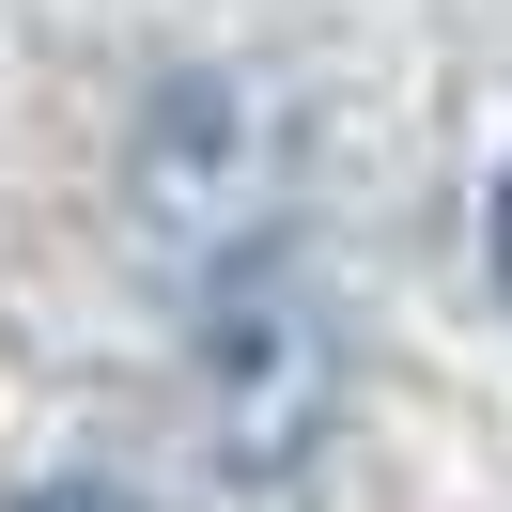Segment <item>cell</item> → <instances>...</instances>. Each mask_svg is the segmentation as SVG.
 I'll use <instances>...</instances> for the list:
<instances>
[{"mask_svg":"<svg viewBox=\"0 0 512 512\" xmlns=\"http://www.w3.org/2000/svg\"><path fill=\"white\" fill-rule=\"evenodd\" d=\"M202 419H218V466L233 481H280L295 450L326 435V311L280 249L249 264H202Z\"/></svg>","mask_w":512,"mask_h":512,"instance_id":"6da1fadb","label":"cell"},{"mask_svg":"<svg viewBox=\"0 0 512 512\" xmlns=\"http://www.w3.org/2000/svg\"><path fill=\"white\" fill-rule=\"evenodd\" d=\"M16 512H140L125 481H47V497H16Z\"/></svg>","mask_w":512,"mask_h":512,"instance_id":"7a4b0ae2","label":"cell"},{"mask_svg":"<svg viewBox=\"0 0 512 512\" xmlns=\"http://www.w3.org/2000/svg\"><path fill=\"white\" fill-rule=\"evenodd\" d=\"M497 295H512V171H497Z\"/></svg>","mask_w":512,"mask_h":512,"instance_id":"3957f363","label":"cell"}]
</instances>
